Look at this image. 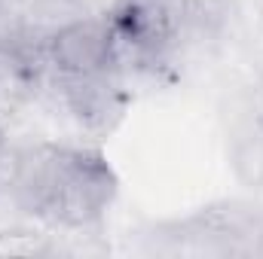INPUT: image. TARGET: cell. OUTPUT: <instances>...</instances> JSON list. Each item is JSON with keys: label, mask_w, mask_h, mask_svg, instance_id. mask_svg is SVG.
<instances>
[{"label": "cell", "mask_w": 263, "mask_h": 259, "mask_svg": "<svg viewBox=\"0 0 263 259\" xmlns=\"http://www.w3.org/2000/svg\"><path fill=\"white\" fill-rule=\"evenodd\" d=\"M89 9L83 0H28L22 15H18V25H15V40L34 52H40L46 58V43L65 31L67 25L86 18Z\"/></svg>", "instance_id": "5b68a950"}, {"label": "cell", "mask_w": 263, "mask_h": 259, "mask_svg": "<svg viewBox=\"0 0 263 259\" xmlns=\"http://www.w3.org/2000/svg\"><path fill=\"white\" fill-rule=\"evenodd\" d=\"M49 244L37 232H0V256H40Z\"/></svg>", "instance_id": "ba28073f"}, {"label": "cell", "mask_w": 263, "mask_h": 259, "mask_svg": "<svg viewBox=\"0 0 263 259\" xmlns=\"http://www.w3.org/2000/svg\"><path fill=\"white\" fill-rule=\"evenodd\" d=\"M3 3H6V0H0V6H3Z\"/></svg>", "instance_id": "9c48e42d"}, {"label": "cell", "mask_w": 263, "mask_h": 259, "mask_svg": "<svg viewBox=\"0 0 263 259\" xmlns=\"http://www.w3.org/2000/svg\"><path fill=\"white\" fill-rule=\"evenodd\" d=\"M233 168L242 183L263 186V131L242 134L233 146Z\"/></svg>", "instance_id": "52a82bcc"}, {"label": "cell", "mask_w": 263, "mask_h": 259, "mask_svg": "<svg viewBox=\"0 0 263 259\" xmlns=\"http://www.w3.org/2000/svg\"><path fill=\"white\" fill-rule=\"evenodd\" d=\"M59 95L77 125L92 134H110L129 110V89L120 82L117 70L89 76H55Z\"/></svg>", "instance_id": "277c9868"}, {"label": "cell", "mask_w": 263, "mask_h": 259, "mask_svg": "<svg viewBox=\"0 0 263 259\" xmlns=\"http://www.w3.org/2000/svg\"><path fill=\"white\" fill-rule=\"evenodd\" d=\"M9 189L15 204L34 220L83 232L104 220L117 201L120 180L98 149L31 143L12 153Z\"/></svg>", "instance_id": "6da1fadb"}, {"label": "cell", "mask_w": 263, "mask_h": 259, "mask_svg": "<svg viewBox=\"0 0 263 259\" xmlns=\"http://www.w3.org/2000/svg\"><path fill=\"white\" fill-rule=\"evenodd\" d=\"M107 21L117 37V64L126 52L138 61H156L178 37V6L172 0H120Z\"/></svg>", "instance_id": "7a4b0ae2"}, {"label": "cell", "mask_w": 263, "mask_h": 259, "mask_svg": "<svg viewBox=\"0 0 263 259\" xmlns=\"http://www.w3.org/2000/svg\"><path fill=\"white\" fill-rule=\"evenodd\" d=\"M46 64L55 76H89L117 70V37L107 15H86L46 43Z\"/></svg>", "instance_id": "3957f363"}, {"label": "cell", "mask_w": 263, "mask_h": 259, "mask_svg": "<svg viewBox=\"0 0 263 259\" xmlns=\"http://www.w3.org/2000/svg\"><path fill=\"white\" fill-rule=\"evenodd\" d=\"M40 52L22 46L15 37H0V116H12L37 89Z\"/></svg>", "instance_id": "8992f818"}]
</instances>
